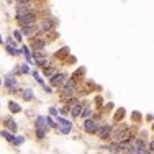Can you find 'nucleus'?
Segmentation results:
<instances>
[{
	"instance_id": "0eeeda50",
	"label": "nucleus",
	"mask_w": 154,
	"mask_h": 154,
	"mask_svg": "<svg viewBox=\"0 0 154 154\" xmlns=\"http://www.w3.org/2000/svg\"><path fill=\"white\" fill-rule=\"evenodd\" d=\"M4 85L8 89L10 92H15V90H17V85H18V79L15 77V75H7Z\"/></svg>"
},
{
	"instance_id": "4be33fe9",
	"label": "nucleus",
	"mask_w": 154,
	"mask_h": 154,
	"mask_svg": "<svg viewBox=\"0 0 154 154\" xmlns=\"http://www.w3.org/2000/svg\"><path fill=\"white\" fill-rule=\"evenodd\" d=\"M20 72L21 74H30V66L28 64H21L20 66Z\"/></svg>"
},
{
	"instance_id": "9b49d317",
	"label": "nucleus",
	"mask_w": 154,
	"mask_h": 154,
	"mask_svg": "<svg viewBox=\"0 0 154 154\" xmlns=\"http://www.w3.org/2000/svg\"><path fill=\"white\" fill-rule=\"evenodd\" d=\"M4 125L7 126V129H10L12 133H17L18 126H17V121L13 120V118H5V120H4Z\"/></svg>"
},
{
	"instance_id": "c85d7f7f",
	"label": "nucleus",
	"mask_w": 154,
	"mask_h": 154,
	"mask_svg": "<svg viewBox=\"0 0 154 154\" xmlns=\"http://www.w3.org/2000/svg\"><path fill=\"white\" fill-rule=\"evenodd\" d=\"M43 87H44V92H48V94H51V92H53V89H51V87H46V85H43Z\"/></svg>"
},
{
	"instance_id": "5701e85b",
	"label": "nucleus",
	"mask_w": 154,
	"mask_h": 154,
	"mask_svg": "<svg viewBox=\"0 0 154 154\" xmlns=\"http://www.w3.org/2000/svg\"><path fill=\"white\" fill-rule=\"evenodd\" d=\"M90 113H92V108L85 107V110H82V115H80V117H82V118H89V117H90Z\"/></svg>"
},
{
	"instance_id": "39448f33",
	"label": "nucleus",
	"mask_w": 154,
	"mask_h": 154,
	"mask_svg": "<svg viewBox=\"0 0 154 154\" xmlns=\"http://www.w3.org/2000/svg\"><path fill=\"white\" fill-rule=\"evenodd\" d=\"M97 136H98L100 139H107V138H110L112 136V126L110 125L98 126V129H97Z\"/></svg>"
},
{
	"instance_id": "72a5a7b5",
	"label": "nucleus",
	"mask_w": 154,
	"mask_h": 154,
	"mask_svg": "<svg viewBox=\"0 0 154 154\" xmlns=\"http://www.w3.org/2000/svg\"><path fill=\"white\" fill-rule=\"evenodd\" d=\"M17 2H30V0H17Z\"/></svg>"
},
{
	"instance_id": "aec40b11",
	"label": "nucleus",
	"mask_w": 154,
	"mask_h": 154,
	"mask_svg": "<svg viewBox=\"0 0 154 154\" xmlns=\"http://www.w3.org/2000/svg\"><path fill=\"white\" fill-rule=\"evenodd\" d=\"M31 74H33V77L36 79V82L39 84V85H44V80H43V77L39 75V72H38V71H33Z\"/></svg>"
},
{
	"instance_id": "c756f323",
	"label": "nucleus",
	"mask_w": 154,
	"mask_h": 154,
	"mask_svg": "<svg viewBox=\"0 0 154 154\" xmlns=\"http://www.w3.org/2000/svg\"><path fill=\"white\" fill-rule=\"evenodd\" d=\"M139 154H153V153H151V151H148V149H143Z\"/></svg>"
},
{
	"instance_id": "9d476101",
	"label": "nucleus",
	"mask_w": 154,
	"mask_h": 154,
	"mask_svg": "<svg viewBox=\"0 0 154 154\" xmlns=\"http://www.w3.org/2000/svg\"><path fill=\"white\" fill-rule=\"evenodd\" d=\"M82 108H84V107H82V103H74V105H72V108L69 110L71 117L74 118V120H75V118H79L80 115H82Z\"/></svg>"
},
{
	"instance_id": "f3484780",
	"label": "nucleus",
	"mask_w": 154,
	"mask_h": 154,
	"mask_svg": "<svg viewBox=\"0 0 154 154\" xmlns=\"http://www.w3.org/2000/svg\"><path fill=\"white\" fill-rule=\"evenodd\" d=\"M44 46H46L44 39H36V41H34L33 44H31V48H33L34 51H38V49H43V48H44Z\"/></svg>"
},
{
	"instance_id": "4468645a",
	"label": "nucleus",
	"mask_w": 154,
	"mask_h": 154,
	"mask_svg": "<svg viewBox=\"0 0 154 154\" xmlns=\"http://www.w3.org/2000/svg\"><path fill=\"white\" fill-rule=\"evenodd\" d=\"M0 136L5 138V139H7L8 143H12V141H13V138H15V133H12L10 129H2V131H0Z\"/></svg>"
},
{
	"instance_id": "a211bd4d",
	"label": "nucleus",
	"mask_w": 154,
	"mask_h": 154,
	"mask_svg": "<svg viewBox=\"0 0 154 154\" xmlns=\"http://www.w3.org/2000/svg\"><path fill=\"white\" fill-rule=\"evenodd\" d=\"M23 141H25V138H23V136H15V138H13V141L10 143V144H12L13 148H17V146L23 144Z\"/></svg>"
},
{
	"instance_id": "a878e982",
	"label": "nucleus",
	"mask_w": 154,
	"mask_h": 154,
	"mask_svg": "<svg viewBox=\"0 0 154 154\" xmlns=\"http://www.w3.org/2000/svg\"><path fill=\"white\" fill-rule=\"evenodd\" d=\"M58 110H56V107H49V115L51 117H58Z\"/></svg>"
},
{
	"instance_id": "6ab92c4d",
	"label": "nucleus",
	"mask_w": 154,
	"mask_h": 154,
	"mask_svg": "<svg viewBox=\"0 0 154 154\" xmlns=\"http://www.w3.org/2000/svg\"><path fill=\"white\" fill-rule=\"evenodd\" d=\"M46 123H48V126H49V128H58V121L51 117V115H49V117H46Z\"/></svg>"
},
{
	"instance_id": "dca6fc26",
	"label": "nucleus",
	"mask_w": 154,
	"mask_h": 154,
	"mask_svg": "<svg viewBox=\"0 0 154 154\" xmlns=\"http://www.w3.org/2000/svg\"><path fill=\"white\" fill-rule=\"evenodd\" d=\"M8 110L12 113H20L21 112V107L17 103V102H8Z\"/></svg>"
},
{
	"instance_id": "f8f14e48",
	"label": "nucleus",
	"mask_w": 154,
	"mask_h": 154,
	"mask_svg": "<svg viewBox=\"0 0 154 154\" xmlns=\"http://www.w3.org/2000/svg\"><path fill=\"white\" fill-rule=\"evenodd\" d=\"M34 126L36 128H41V129H44V131H48L49 129V126H48V123H46V117H36V121H34Z\"/></svg>"
},
{
	"instance_id": "ddd939ff",
	"label": "nucleus",
	"mask_w": 154,
	"mask_h": 154,
	"mask_svg": "<svg viewBox=\"0 0 154 154\" xmlns=\"http://www.w3.org/2000/svg\"><path fill=\"white\" fill-rule=\"evenodd\" d=\"M21 53H23V58H25L26 63H28V64L33 63V56H31V53H30L28 46H21Z\"/></svg>"
},
{
	"instance_id": "bb28decb",
	"label": "nucleus",
	"mask_w": 154,
	"mask_h": 154,
	"mask_svg": "<svg viewBox=\"0 0 154 154\" xmlns=\"http://www.w3.org/2000/svg\"><path fill=\"white\" fill-rule=\"evenodd\" d=\"M13 36L17 38V41L20 43V41H21V38H23V34H21L20 31H13Z\"/></svg>"
},
{
	"instance_id": "7ed1b4c3",
	"label": "nucleus",
	"mask_w": 154,
	"mask_h": 154,
	"mask_svg": "<svg viewBox=\"0 0 154 154\" xmlns=\"http://www.w3.org/2000/svg\"><path fill=\"white\" fill-rule=\"evenodd\" d=\"M67 74L66 72H54V74L49 77V84L53 85V87H56V85H61V84L66 80Z\"/></svg>"
},
{
	"instance_id": "7c9ffc66",
	"label": "nucleus",
	"mask_w": 154,
	"mask_h": 154,
	"mask_svg": "<svg viewBox=\"0 0 154 154\" xmlns=\"http://www.w3.org/2000/svg\"><path fill=\"white\" fill-rule=\"evenodd\" d=\"M149 151H151V153H154V141L151 143V148H149Z\"/></svg>"
},
{
	"instance_id": "6e6552de",
	"label": "nucleus",
	"mask_w": 154,
	"mask_h": 154,
	"mask_svg": "<svg viewBox=\"0 0 154 154\" xmlns=\"http://www.w3.org/2000/svg\"><path fill=\"white\" fill-rule=\"evenodd\" d=\"M58 129H59V133H61V134H71V131H72V121L67 120L66 123H63V125H59V123H58Z\"/></svg>"
},
{
	"instance_id": "b1692460",
	"label": "nucleus",
	"mask_w": 154,
	"mask_h": 154,
	"mask_svg": "<svg viewBox=\"0 0 154 154\" xmlns=\"http://www.w3.org/2000/svg\"><path fill=\"white\" fill-rule=\"evenodd\" d=\"M54 72H56V71H54V67H49V66H46V67H44V74H46V75H49V77H51V75L54 74Z\"/></svg>"
},
{
	"instance_id": "2eb2a0df",
	"label": "nucleus",
	"mask_w": 154,
	"mask_h": 154,
	"mask_svg": "<svg viewBox=\"0 0 154 154\" xmlns=\"http://www.w3.org/2000/svg\"><path fill=\"white\" fill-rule=\"evenodd\" d=\"M21 97H23V100H26V102H31V100L34 98V94H33V90H31V89H25Z\"/></svg>"
},
{
	"instance_id": "f704fd0d",
	"label": "nucleus",
	"mask_w": 154,
	"mask_h": 154,
	"mask_svg": "<svg viewBox=\"0 0 154 154\" xmlns=\"http://www.w3.org/2000/svg\"><path fill=\"white\" fill-rule=\"evenodd\" d=\"M0 107H2V102H0Z\"/></svg>"
},
{
	"instance_id": "393cba45",
	"label": "nucleus",
	"mask_w": 154,
	"mask_h": 154,
	"mask_svg": "<svg viewBox=\"0 0 154 154\" xmlns=\"http://www.w3.org/2000/svg\"><path fill=\"white\" fill-rule=\"evenodd\" d=\"M69 110H71V108H69L67 105H66V107H63V108L59 110V113H61V117H64V115H67V113H69Z\"/></svg>"
},
{
	"instance_id": "f03ea898",
	"label": "nucleus",
	"mask_w": 154,
	"mask_h": 154,
	"mask_svg": "<svg viewBox=\"0 0 154 154\" xmlns=\"http://www.w3.org/2000/svg\"><path fill=\"white\" fill-rule=\"evenodd\" d=\"M100 126V121L95 120V118L92 117V118H85V121H84V131L89 134H95L97 133V129H98Z\"/></svg>"
},
{
	"instance_id": "423d86ee",
	"label": "nucleus",
	"mask_w": 154,
	"mask_h": 154,
	"mask_svg": "<svg viewBox=\"0 0 154 154\" xmlns=\"http://www.w3.org/2000/svg\"><path fill=\"white\" fill-rule=\"evenodd\" d=\"M38 33V25H25L21 26V34L26 38H33Z\"/></svg>"
},
{
	"instance_id": "f257e3e1",
	"label": "nucleus",
	"mask_w": 154,
	"mask_h": 154,
	"mask_svg": "<svg viewBox=\"0 0 154 154\" xmlns=\"http://www.w3.org/2000/svg\"><path fill=\"white\" fill-rule=\"evenodd\" d=\"M15 21H17L20 26L34 25V23H36V13L34 12H26V13H23V15H17V17H15Z\"/></svg>"
},
{
	"instance_id": "cd10ccee",
	"label": "nucleus",
	"mask_w": 154,
	"mask_h": 154,
	"mask_svg": "<svg viewBox=\"0 0 154 154\" xmlns=\"http://www.w3.org/2000/svg\"><path fill=\"white\" fill-rule=\"evenodd\" d=\"M17 43H18V41H13L12 38H8V39H7V43H5V44H10V46H17Z\"/></svg>"
},
{
	"instance_id": "412c9836",
	"label": "nucleus",
	"mask_w": 154,
	"mask_h": 154,
	"mask_svg": "<svg viewBox=\"0 0 154 154\" xmlns=\"http://www.w3.org/2000/svg\"><path fill=\"white\" fill-rule=\"evenodd\" d=\"M36 138L38 139H44L46 138V131L44 129H41V128H36Z\"/></svg>"
},
{
	"instance_id": "1a4fd4ad",
	"label": "nucleus",
	"mask_w": 154,
	"mask_h": 154,
	"mask_svg": "<svg viewBox=\"0 0 154 154\" xmlns=\"http://www.w3.org/2000/svg\"><path fill=\"white\" fill-rule=\"evenodd\" d=\"M15 12H17V15H23V13L30 12V2H18L15 7Z\"/></svg>"
},
{
	"instance_id": "2f4dec72",
	"label": "nucleus",
	"mask_w": 154,
	"mask_h": 154,
	"mask_svg": "<svg viewBox=\"0 0 154 154\" xmlns=\"http://www.w3.org/2000/svg\"><path fill=\"white\" fill-rule=\"evenodd\" d=\"M0 44H5V41H4V38H2V34H0Z\"/></svg>"
},
{
	"instance_id": "473e14b6",
	"label": "nucleus",
	"mask_w": 154,
	"mask_h": 154,
	"mask_svg": "<svg viewBox=\"0 0 154 154\" xmlns=\"http://www.w3.org/2000/svg\"><path fill=\"white\" fill-rule=\"evenodd\" d=\"M2 85H4V80H2V79H0V87H2Z\"/></svg>"
},
{
	"instance_id": "20e7f679",
	"label": "nucleus",
	"mask_w": 154,
	"mask_h": 154,
	"mask_svg": "<svg viewBox=\"0 0 154 154\" xmlns=\"http://www.w3.org/2000/svg\"><path fill=\"white\" fill-rule=\"evenodd\" d=\"M53 26H54L53 18H43V20L39 21V25H38V31L46 33V31H51V30H53Z\"/></svg>"
}]
</instances>
